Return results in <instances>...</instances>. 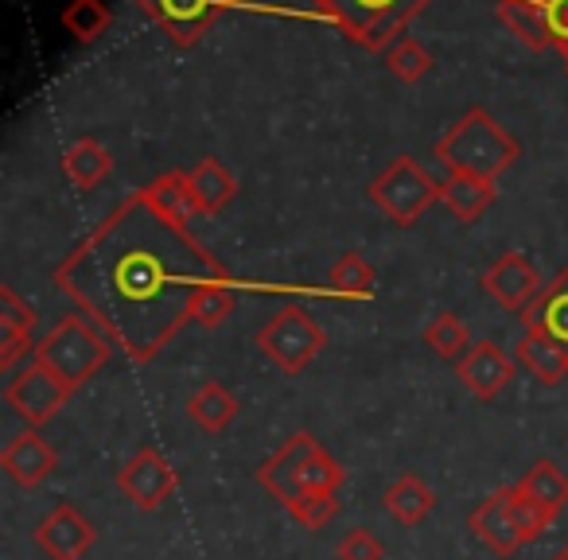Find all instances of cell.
I'll return each mask as SVG.
<instances>
[{"instance_id":"33","label":"cell","mask_w":568,"mask_h":560,"mask_svg":"<svg viewBox=\"0 0 568 560\" xmlns=\"http://www.w3.org/2000/svg\"><path fill=\"white\" fill-rule=\"evenodd\" d=\"M284 510L293 513L304 529H324L327 521L335 518L339 502H335V495H316V490H308V495H301L293 506H284Z\"/></svg>"},{"instance_id":"2","label":"cell","mask_w":568,"mask_h":560,"mask_svg":"<svg viewBox=\"0 0 568 560\" xmlns=\"http://www.w3.org/2000/svg\"><path fill=\"white\" fill-rule=\"evenodd\" d=\"M433 156L440 160L452 175H475V180L495 183L506 167L518 164L521 144L514 141L487 110H467L464 118L436 141Z\"/></svg>"},{"instance_id":"35","label":"cell","mask_w":568,"mask_h":560,"mask_svg":"<svg viewBox=\"0 0 568 560\" xmlns=\"http://www.w3.org/2000/svg\"><path fill=\"white\" fill-rule=\"evenodd\" d=\"M514 521H518V529H521V537H526V544L529 541H537V537L549 529V513L541 510V506H534L526 495H521L518 487H514Z\"/></svg>"},{"instance_id":"13","label":"cell","mask_w":568,"mask_h":560,"mask_svg":"<svg viewBox=\"0 0 568 560\" xmlns=\"http://www.w3.org/2000/svg\"><path fill=\"white\" fill-rule=\"evenodd\" d=\"M98 541V529L82 518L79 506L59 502L48 518L36 526V544L48 552L51 560H82Z\"/></svg>"},{"instance_id":"9","label":"cell","mask_w":568,"mask_h":560,"mask_svg":"<svg viewBox=\"0 0 568 560\" xmlns=\"http://www.w3.org/2000/svg\"><path fill=\"white\" fill-rule=\"evenodd\" d=\"M483 288H487V296L498 304V308L518 312L521 316V312H526L529 304L545 293V281L526 253L510 250V253H503L487 273H483Z\"/></svg>"},{"instance_id":"3","label":"cell","mask_w":568,"mask_h":560,"mask_svg":"<svg viewBox=\"0 0 568 560\" xmlns=\"http://www.w3.org/2000/svg\"><path fill=\"white\" fill-rule=\"evenodd\" d=\"M110 335L87 319L82 312H71L63 316L40 343H36V363L48 366L55 378H63L71 389L87 386L105 363H110Z\"/></svg>"},{"instance_id":"19","label":"cell","mask_w":568,"mask_h":560,"mask_svg":"<svg viewBox=\"0 0 568 560\" xmlns=\"http://www.w3.org/2000/svg\"><path fill=\"white\" fill-rule=\"evenodd\" d=\"M187 187L191 198H195V211L199 214H219L230 198L237 195V180L230 175L226 164H219L214 156L199 160L195 167L187 172Z\"/></svg>"},{"instance_id":"4","label":"cell","mask_w":568,"mask_h":560,"mask_svg":"<svg viewBox=\"0 0 568 560\" xmlns=\"http://www.w3.org/2000/svg\"><path fill=\"white\" fill-rule=\"evenodd\" d=\"M316 9L343 28L351 43L366 51H386L402 40L413 17L428 9V0H316Z\"/></svg>"},{"instance_id":"11","label":"cell","mask_w":568,"mask_h":560,"mask_svg":"<svg viewBox=\"0 0 568 560\" xmlns=\"http://www.w3.org/2000/svg\"><path fill=\"white\" fill-rule=\"evenodd\" d=\"M320 448H324V444H320L312 432H293L273 456L265 459V464L257 467V482L281 506L296 502V495H301V471L308 467V459L316 456Z\"/></svg>"},{"instance_id":"25","label":"cell","mask_w":568,"mask_h":560,"mask_svg":"<svg viewBox=\"0 0 568 560\" xmlns=\"http://www.w3.org/2000/svg\"><path fill=\"white\" fill-rule=\"evenodd\" d=\"M141 195L149 198L152 206H156L164 218L172 222H183L187 226V218H195V198H191V187H187V172H164L156 175L152 183H144Z\"/></svg>"},{"instance_id":"22","label":"cell","mask_w":568,"mask_h":560,"mask_svg":"<svg viewBox=\"0 0 568 560\" xmlns=\"http://www.w3.org/2000/svg\"><path fill=\"white\" fill-rule=\"evenodd\" d=\"M382 502H386L389 518H394L397 526H420V521L428 518V510L436 506V495L428 490V482L420 479V475H402V479H394L386 487Z\"/></svg>"},{"instance_id":"21","label":"cell","mask_w":568,"mask_h":560,"mask_svg":"<svg viewBox=\"0 0 568 560\" xmlns=\"http://www.w3.org/2000/svg\"><path fill=\"white\" fill-rule=\"evenodd\" d=\"M237 397L230 394L222 381H203L195 394L187 397V417L195 420L203 432H226L237 420Z\"/></svg>"},{"instance_id":"37","label":"cell","mask_w":568,"mask_h":560,"mask_svg":"<svg viewBox=\"0 0 568 560\" xmlns=\"http://www.w3.org/2000/svg\"><path fill=\"white\" fill-rule=\"evenodd\" d=\"M552 560H568V544H565V549H560V552H557V557H552Z\"/></svg>"},{"instance_id":"24","label":"cell","mask_w":568,"mask_h":560,"mask_svg":"<svg viewBox=\"0 0 568 560\" xmlns=\"http://www.w3.org/2000/svg\"><path fill=\"white\" fill-rule=\"evenodd\" d=\"M440 203L456 214L459 222H479L487 206L495 203V183L475 180V175H448L440 191Z\"/></svg>"},{"instance_id":"20","label":"cell","mask_w":568,"mask_h":560,"mask_svg":"<svg viewBox=\"0 0 568 560\" xmlns=\"http://www.w3.org/2000/svg\"><path fill=\"white\" fill-rule=\"evenodd\" d=\"M110 172H113V156L94 136H82V141H74L63 152V175L74 191H94Z\"/></svg>"},{"instance_id":"30","label":"cell","mask_w":568,"mask_h":560,"mask_svg":"<svg viewBox=\"0 0 568 560\" xmlns=\"http://www.w3.org/2000/svg\"><path fill=\"white\" fill-rule=\"evenodd\" d=\"M382 59H386V67L394 71V79L409 82V86L433 71V55H428L425 43H417L413 35H402V40H394L386 51H382Z\"/></svg>"},{"instance_id":"32","label":"cell","mask_w":568,"mask_h":560,"mask_svg":"<svg viewBox=\"0 0 568 560\" xmlns=\"http://www.w3.org/2000/svg\"><path fill=\"white\" fill-rule=\"evenodd\" d=\"M343 479H347V471L339 467V459L327 456L324 448L316 451V456L308 459V467L301 471V495H308V490H316V495H339ZM296 495V498H301ZM293 506V502H288Z\"/></svg>"},{"instance_id":"29","label":"cell","mask_w":568,"mask_h":560,"mask_svg":"<svg viewBox=\"0 0 568 560\" xmlns=\"http://www.w3.org/2000/svg\"><path fill=\"white\" fill-rule=\"evenodd\" d=\"M113 12L105 9L102 0H71L63 9V28L74 35L79 43H94L110 32Z\"/></svg>"},{"instance_id":"5","label":"cell","mask_w":568,"mask_h":560,"mask_svg":"<svg viewBox=\"0 0 568 560\" xmlns=\"http://www.w3.org/2000/svg\"><path fill=\"white\" fill-rule=\"evenodd\" d=\"M444 183L436 175H428L413 156H397L374 175V183L366 187V198L386 214L397 226H413L420 222V214L433 203H440Z\"/></svg>"},{"instance_id":"7","label":"cell","mask_w":568,"mask_h":560,"mask_svg":"<svg viewBox=\"0 0 568 560\" xmlns=\"http://www.w3.org/2000/svg\"><path fill=\"white\" fill-rule=\"evenodd\" d=\"M71 394H74V389L67 386L63 378H55L48 366L32 358V363H28L24 370L9 381V389H4V401H9L12 409L28 420V425L40 428V425H48V420L55 417L67 401H71Z\"/></svg>"},{"instance_id":"8","label":"cell","mask_w":568,"mask_h":560,"mask_svg":"<svg viewBox=\"0 0 568 560\" xmlns=\"http://www.w3.org/2000/svg\"><path fill=\"white\" fill-rule=\"evenodd\" d=\"M180 479H175V467L160 456L156 448H136L125 459V467L118 471V490L136 506V510H156L168 498L175 495Z\"/></svg>"},{"instance_id":"38","label":"cell","mask_w":568,"mask_h":560,"mask_svg":"<svg viewBox=\"0 0 568 560\" xmlns=\"http://www.w3.org/2000/svg\"><path fill=\"white\" fill-rule=\"evenodd\" d=\"M560 55H565V67H568V51H560Z\"/></svg>"},{"instance_id":"6","label":"cell","mask_w":568,"mask_h":560,"mask_svg":"<svg viewBox=\"0 0 568 560\" xmlns=\"http://www.w3.org/2000/svg\"><path fill=\"white\" fill-rule=\"evenodd\" d=\"M257 347L281 374H304L312 358L327 347V332L308 316L304 308H281L265 327L257 332Z\"/></svg>"},{"instance_id":"36","label":"cell","mask_w":568,"mask_h":560,"mask_svg":"<svg viewBox=\"0 0 568 560\" xmlns=\"http://www.w3.org/2000/svg\"><path fill=\"white\" fill-rule=\"evenodd\" d=\"M545 24H549L552 48L568 51V0H549L545 4Z\"/></svg>"},{"instance_id":"15","label":"cell","mask_w":568,"mask_h":560,"mask_svg":"<svg viewBox=\"0 0 568 560\" xmlns=\"http://www.w3.org/2000/svg\"><path fill=\"white\" fill-rule=\"evenodd\" d=\"M0 467L9 471V479H17L20 487L32 490V487H40V482H48L51 475H55L59 451L51 448V444L43 440L36 428H28V432H20L9 448L0 451Z\"/></svg>"},{"instance_id":"16","label":"cell","mask_w":568,"mask_h":560,"mask_svg":"<svg viewBox=\"0 0 568 560\" xmlns=\"http://www.w3.org/2000/svg\"><path fill=\"white\" fill-rule=\"evenodd\" d=\"M521 324H526V332H537L568 347V268H560L545 285V293L521 312Z\"/></svg>"},{"instance_id":"14","label":"cell","mask_w":568,"mask_h":560,"mask_svg":"<svg viewBox=\"0 0 568 560\" xmlns=\"http://www.w3.org/2000/svg\"><path fill=\"white\" fill-rule=\"evenodd\" d=\"M467 526L475 529V537H479L495 557H514V552L526 544L518 521H514V487H498L495 495L483 498L471 510V518H467Z\"/></svg>"},{"instance_id":"18","label":"cell","mask_w":568,"mask_h":560,"mask_svg":"<svg viewBox=\"0 0 568 560\" xmlns=\"http://www.w3.org/2000/svg\"><path fill=\"white\" fill-rule=\"evenodd\" d=\"M514 363H518L529 378L541 381V386H557L560 378H568V347H560V343L545 339V335H537V332H526L514 343Z\"/></svg>"},{"instance_id":"27","label":"cell","mask_w":568,"mask_h":560,"mask_svg":"<svg viewBox=\"0 0 568 560\" xmlns=\"http://www.w3.org/2000/svg\"><path fill=\"white\" fill-rule=\"evenodd\" d=\"M327 288L343 301H371L374 296V268L363 253H343L327 273Z\"/></svg>"},{"instance_id":"26","label":"cell","mask_w":568,"mask_h":560,"mask_svg":"<svg viewBox=\"0 0 568 560\" xmlns=\"http://www.w3.org/2000/svg\"><path fill=\"white\" fill-rule=\"evenodd\" d=\"M498 20L526 43L529 51H545L552 48L549 40V24H545V9H534V4H521V0H495Z\"/></svg>"},{"instance_id":"31","label":"cell","mask_w":568,"mask_h":560,"mask_svg":"<svg viewBox=\"0 0 568 560\" xmlns=\"http://www.w3.org/2000/svg\"><path fill=\"white\" fill-rule=\"evenodd\" d=\"M234 304H237L234 285H230V281H211V285L199 288L195 304H191V319L203 327H219L222 319H230Z\"/></svg>"},{"instance_id":"1","label":"cell","mask_w":568,"mask_h":560,"mask_svg":"<svg viewBox=\"0 0 568 560\" xmlns=\"http://www.w3.org/2000/svg\"><path fill=\"white\" fill-rule=\"evenodd\" d=\"M211 281H230L226 265L141 191L113 206L55 268L59 293L136 366L152 363L191 324V304Z\"/></svg>"},{"instance_id":"23","label":"cell","mask_w":568,"mask_h":560,"mask_svg":"<svg viewBox=\"0 0 568 560\" xmlns=\"http://www.w3.org/2000/svg\"><path fill=\"white\" fill-rule=\"evenodd\" d=\"M518 490L534 506H541L549 518H557V513L568 506V475L560 471L552 459H537V464L518 479Z\"/></svg>"},{"instance_id":"12","label":"cell","mask_w":568,"mask_h":560,"mask_svg":"<svg viewBox=\"0 0 568 560\" xmlns=\"http://www.w3.org/2000/svg\"><path fill=\"white\" fill-rule=\"evenodd\" d=\"M514 374H518V363L490 339L475 343V347L456 363L459 386H464L467 394L479 397V401H495V397L514 381Z\"/></svg>"},{"instance_id":"28","label":"cell","mask_w":568,"mask_h":560,"mask_svg":"<svg viewBox=\"0 0 568 560\" xmlns=\"http://www.w3.org/2000/svg\"><path fill=\"white\" fill-rule=\"evenodd\" d=\"M425 347L433 350L436 358H448V363H459L467 350L475 347L471 343V332L467 324L456 316V312H440L433 324L425 327Z\"/></svg>"},{"instance_id":"10","label":"cell","mask_w":568,"mask_h":560,"mask_svg":"<svg viewBox=\"0 0 568 560\" xmlns=\"http://www.w3.org/2000/svg\"><path fill=\"white\" fill-rule=\"evenodd\" d=\"M141 4L175 43L191 48L226 17L234 0H141Z\"/></svg>"},{"instance_id":"34","label":"cell","mask_w":568,"mask_h":560,"mask_svg":"<svg viewBox=\"0 0 568 560\" xmlns=\"http://www.w3.org/2000/svg\"><path fill=\"white\" fill-rule=\"evenodd\" d=\"M335 557L339 560H382L386 549H382V541L371 533V529H351V533L335 544Z\"/></svg>"},{"instance_id":"17","label":"cell","mask_w":568,"mask_h":560,"mask_svg":"<svg viewBox=\"0 0 568 560\" xmlns=\"http://www.w3.org/2000/svg\"><path fill=\"white\" fill-rule=\"evenodd\" d=\"M36 312L28 301H20L17 288H0V370H12L24 350H32Z\"/></svg>"}]
</instances>
